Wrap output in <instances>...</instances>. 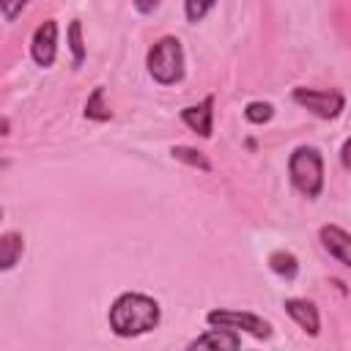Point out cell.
<instances>
[{"instance_id": "cell-1", "label": "cell", "mask_w": 351, "mask_h": 351, "mask_svg": "<svg viewBox=\"0 0 351 351\" xmlns=\"http://www.w3.org/2000/svg\"><path fill=\"white\" fill-rule=\"evenodd\" d=\"M162 321V307L154 296L140 293V291H123L112 299L107 324L112 335L118 337H140L156 329Z\"/></svg>"}, {"instance_id": "cell-2", "label": "cell", "mask_w": 351, "mask_h": 351, "mask_svg": "<svg viewBox=\"0 0 351 351\" xmlns=\"http://www.w3.org/2000/svg\"><path fill=\"white\" fill-rule=\"evenodd\" d=\"M145 69L156 85H176L186 74V58H184V44L176 36H162L151 44L145 55Z\"/></svg>"}, {"instance_id": "cell-3", "label": "cell", "mask_w": 351, "mask_h": 351, "mask_svg": "<svg viewBox=\"0 0 351 351\" xmlns=\"http://www.w3.org/2000/svg\"><path fill=\"white\" fill-rule=\"evenodd\" d=\"M288 178L302 197L315 200L324 192V181H326L321 151L315 145H296L288 156Z\"/></svg>"}, {"instance_id": "cell-4", "label": "cell", "mask_w": 351, "mask_h": 351, "mask_svg": "<svg viewBox=\"0 0 351 351\" xmlns=\"http://www.w3.org/2000/svg\"><path fill=\"white\" fill-rule=\"evenodd\" d=\"M206 324L208 326H225V329H233V332H244L255 340H269L271 337V324L258 315V313H250V310H228V307H214L206 313Z\"/></svg>"}, {"instance_id": "cell-5", "label": "cell", "mask_w": 351, "mask_h": 351, "mask_svg": "<svg viewBox=\"0 0 351 351\" xmlns=\"http://www.w3.org/2000/svg\"><path fill=\"white\" fill-rule=\"evenodd\" d=\"M291 99H293L299 107H304L307 112H313L315 118H321V121H335V118H340L343 110H346V93H343V90H335V88L324 90V88H304V85H296V88L291 90Z\"/></svg>"}, {"instance_id": "cell-6", "label": "cell", "mask_w": 351, "mask_h": 351, "mask_svg": "<svg viewBox=\"0 0 351 351\" xmlns=\"http://www.w3.org/2000/svg\"><path fill=\"white\" fill-rule=\"evenodd\" d=\"M58 33H60L58 19H44L33 30V36H30V58H33L36 66L49 69L55 63V58H58Z\"/></svg>"}, {"instance_id": "cell-7", "label": "cell", "mask_w": 351, "mask_h": 351, "mask_svg": "<svg viewBox=\"0 0 351 351\" xmlns=\"http://www.w3.org/2000/svg\"><path fill=\"white\" fill-rule=\"evenodd\" d=\"M214 93H208V96H203L197 104H186L181 112H178V118H181V123L189 129V132H195V134H200L203 140H211V134H214Z\"/></svg>"}, {"instance_id": "cell-8", "label": "cell", "mask_w": 351, "mask_h": 351, "mask_svg": "<svg viewBox=\"0 0 351 351\" xmlns=\"http://www.w3.org/2000/svg\"><path fill=\"white\" fill-rule=\"evenodd\" d=\"M318 241L321 247L329 252V258H335L340 266H351V236L346 228L329 222L318 228Z\"/></svg>"}, {"instance_id": "cell-9", "label": "cell", "mask_w": 351, "mask_h": 351, "mask_svg": "<svg viewBox=\"0 0 351 351\" xmlns=\"http://www.w3.org/2000/svg\"><path fill=\"white\" fill-rule=\"evenodd\" d=\"M282 307H285V313L296 321V326H299L304 335L318 337V332H321V315H318V307H315L310 299L291 296V299L282 302Z\"/></svg>"}, {"instance_id": "cell-10", "label": "cell", "mask_w": 351, "mask_h": 351, "mask_svg": "<svg viewBox=\"0 0 351 351\" xmlns=\"http://www.w3.org/2000/svg\"><path fill=\"white\" fill-rule=\"evenodd\" d=\"M186 348H214V351H236L241 348V335L225 326H211L203 335L192 337L186 343Z\"/></svg>"}, {"instance_id": "cell-11", "label": "cell", "mask_w": 351, "mask_h": 351, "mask_svg": "<svg viewBox=\"0 0 351 351\" xmlns=\"http://www.w3.org/2000/svg\"><path fill=\"white\" fill-rule=\"evenodd\" d=\"M25 252V239L16 230L0 233V271H11Z\"/></svg>"}, {"instance_id": "cell-12", "label": "cell", "mask_w": 351, "mask_h": 351, "mask_svg": "<svg viewBox=\"0 0 351 351\" xmlns=\"http://www.w3.org/2000/svg\"><path fill=\"white\" fill-rule=\"evenodd\" d=\"M269 269H271L277 277H282V280H296V274H299V261H296V255L288 252V250H274V252L269 255Z\"/></svg>"}, {"instance_id": "cell-13", "label": "cell", "mask_w": 351, "mask_h": 351, "mask_svg": "<svg viewBox=\"0 0 351 351\" xmlns=\"http://www.w3.org/2000/svg\"><path fill=\"white\" fill-rule=\"evenodd\" d=\"M66 44L71 49V69H80L85 63V38H82V22L80 19H71L69 22V30H66Z\"/></svg>"}, {"instance_id": "cell-14", "label": "cell", "mask_w": 351, "mask_h": 351, "mask_svg": "<svg viewBox=\"0 0 351 351\" xmlns=\"http://www.w3.org/2000/svg\"><path fill=\"white\" fill-rule=\"evenodd\" d=\"M170 156L178 159V162H184V165H189V167H195V170H200V173H211L214 170V165L208 162V156L203 151L192 148V145H173L170 148Z\"/></svg>"}, {"instance_id": "cell-15", "label": "cell", "mask_w": 351, "mask_h": 351, "mask_svg": "<svg viewBox=\"0 0 351 351\" xmlns=\"http://www.w3.org/2000/svg\"><path fill=\"white\" fill-rule=\"evenodd\" d=\"M82 115H85L88 121H99V123H104V121H110V118H112L110 107L104 104V85H96V88H93V93H90V96H88V101H85Z\"/></svg>"}, {"instance_id": "cell-16", "label": "cell", "mask_w": 351, "mask_h": 351, "mask_svg": "<svg viewBox=\"0 0 351 351\" xmlns=\"http://www.w3.org/2000/svg\"><path fill=\"white\" fill-rule=\"evenodd\" d=\"M244 118L250 123H255V126H263V123H269L274 118V104L271 101H247Z\"/></svg>"}, {"instance_id": "cell-17", "label": "cell", "mask_w": 351, "mask_h": 351, "mask_svg": "<svg viewBox=\"0 0 351 351\" xmlns=\"http://www.w3.org/2000/svg\"><path fill=\"white\" fill-rule=\"evenodd\" d=\"M214 5H217V0H184V16H186V22L197 25L208 16V11Z\"/></svg>"}, {"instance_id": "cell-18", "label": "cell", "mask_w": 351, "mask_h": 351, "mask_svg": "<svg viewBox=\"0 0 351 351\" xmlns=\"http://www.w3.org/2000/svg\"><path fill=\"white\" fill-rule=\"evenodd\" d=\"M30 3H33V0H0V16H3L5 22H14Z\"/></svg>"}, {"instance_id": "cell-19", "label": "cell", "mask_w": 351, "mask_h": 351, "mask_svg": "<svg viewBox=\"0 0 351 351\" xmlns=\"http://www.w3.org/2000/svg\"><path fill=\"white\" fill-rule=\"evenodd\" d=\"M132 3H134L137 14H154V11L159 8V3H162V0H132Z\"/></svg>"}, {"instance_id": "cell-20", "label": "cell", "mask_w": 351, "mask_h": 351, "mask_svg": "<svg viewBox=\"0 0 351 351\" xmlns=\"http://www.w3.org/2000/svg\"><path fill=\"white\" fill-rule=\"evenodd\" d=\"M348 151H351V140H346L343 143V148H340V165H343V170H348L351 165H348Z\"/></svg>"}, {"instance_id": "cell-21", "label": "cell", "mask_w": 351, "mask_h": 351, "mask_svg": "<svg viewBox=\"0 0 351 351\" xmlns=\"http://www.w3.org/2000/svg\"><path fill=\"white\" fill-rule=\"evenodd\" d=\"M0 219H3V206H0Z\"/></svg>"}]
</instances>
